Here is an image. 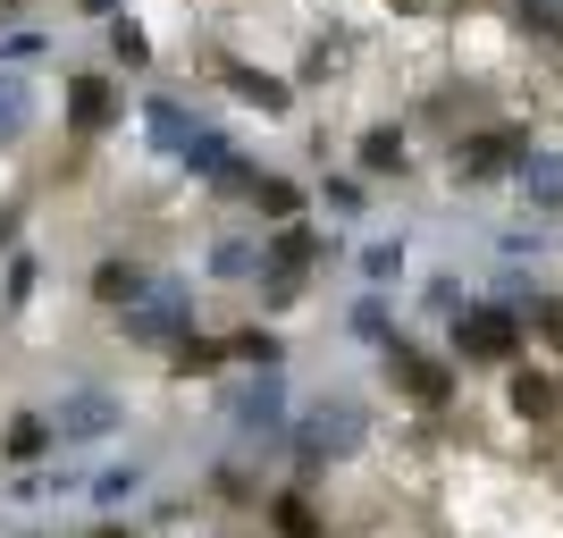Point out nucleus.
<instances>
[{
    "label": "nucleus",
    "mask_w": 563,
    "mask_h": 538,
    "mask_svg": "<svg viewBox=\"0 0 563 538\" xmlns=\"http://www.w3.org/2000/svg\"><path fill=\"white\" fill-rule=\"evenodd\" d=\"M530 143H539L530 127H463L454 152H446V168H454V186H496V177H514V168H521Z\"/></svg>",
    "instance_id": "nucleus-5"
},
{
    "label": "nucleus",
    "mask_w": 563,
    "mask_h": 538,
    "mask_svg": "<svg viewBox=\"0 0 563 538\" xmlns=\"http://www.w3.org/2000/svg\"><path fill=\"white\" fill-rule=\"evenodd\" d=\"M76 9H85V18H101V25H110L118 9H126V0H76Z\"/></svg>",
    "instance_id": "nucleus-35"
},
{
    "label": "nucleus",
    "mask_w": 563,
    "mask_h": 538,
    "mask_svg": "<svg viewBox=\"0 0 563 538\" xmlns=\"http://www.w3.org/2000/svg\"><path fill=\"white\" fill-rule=\"evenodd\" d=\"M110 59L126 76H152V59H161V51H152V34H143V18L135 9H126V18H110Z\"/></svg>",
    "instance_id": "nucleus-26"
},
{
    "label": "nucleus",
    "mask_w": 563,
    "mask_h": 538,
    "mask_svg": "<svg viewBox=\"0 0 563 538\" xmlns=\"http://www.w3.org/2000/svg\"><path fill=\"white\" fill-rule=\"evenodd\" d=\"M514 194L530 202V211H547V219L563 211V152H555V143H530V152H521V168H514Z\"/></svg>",
    "instance_id": "nucleus-15"
},
{
    "label": "nucleus",
    "mask_w": 563,
    "mask_h": 538,
    "mask_svg": "<svg viewBox=\"0 0 563 538\" xmlns=\"http://www.w3.org/2000/svg\"><path fill=\"white\" fill-rule=\"evenodd\" d=\"M51 429H59V454H68V446H101V438L126 429V396L85 378V387H68V396L51 404Z\"/></svg>",
    "instance_id": "nucleus-6"
},
{
    "label": "nucleus",
    "mask_w": 563,
    "mask_h": 538,
    "mask_svg": "<svg viewBox=\"0 0 563 538\" xmlns=\"http://www.w3.org/2000/svg\"><path fill=\"white\" fill-rule=\"evenodd\" d=\"M219 371H228V337H202V328H194V337L168 345V378H219Z\"/></svg>",
    "instance_id": "nucleus-22"
},
{
    "label": "nucleus",
    "mask_w": 563,
    "mask_h": 538,
    "mask_svg": "<svg viewBox=\"0 0 563 538\" xmlns=\"http://www.w3.org/2000/svg\"><path fill=\"white\" fill-rule=\"evenodd\" d=\"M303 304V278L295 270H261V311H295Z\"/></svg>",
    "instance_id": "nucleus-32"
},
{
    "label": "nucleus",
    "mask_w": 563,
    "mask_h": 538,
    "mask_svg": "<svg viewBox=\"0 0 563 538\" xmlns=\"http://www.w3.org/2000/svg\"><path fill=\"white\" fill-rule=\"evenodd\" d=\"M118 337L126 345H177V337H194V278H152V295H135V304L118 311Z\"/></svg>",
    "instance_id": "nucleus-4"
},
{
    "label": "nucleus",
    "mask_w": 563,
    "mask_h": 538,
    "mask_svg": "<svg viewBox=\"0 0 563 538\" xmlns=\"http://www.w3.org/2000/svg\"><path fill=\"white\" fill-rule=\"evenodd\" d=\"M25 127H34V76L0 68V143H18Z\"/></svg>",
    "instance_id": "nucleus-25"
},
{
    "label": "nucleus",
    "mask_w": 563,
    "mask_h": 538,
    "mask_svg": "<svg viewBox=\"0 0 563 538\" xmlns=\"http://www.w3.org/2000/svg\"><path fill=\"white\" fill-rule=\"evenodd\" d=\"M34 286H43V261L25 253V244H18V253H0V320H18V311L34 304Z\"/></svg>",
    "instance_id": "nucleus-23"
},
{
    "label": "nucleus",
    "mask_w": 563,
    "mask_h": 538,
    "mask_svg": "<svg viewBox=\"0 0 563 538\" xmlns=\"http://www.w3.org/2000/svg\"><path fill=\"white\" fill-rule=\"evenodd\" d=\"M547 244H555L547 228H505V235H496V253H505V261H539Z\"/></svg>",
    "instance_id": "nucleus-33"
},
{
    "label": "nucleus",
    "mask_w": 563,
    "mask_h": 538,
    "mask_svg": "<svg viewBox=\"0 0 563 538\" xmlns=\"http://www.w3.org/2000/svg\"><path fill=\"white\" fill-rule=\"evenodd\" d=\"M311 211H329L336 228H353V219L371 211V194H362V168H353V177H329V186L311 194Z\"/></svg>",
    "instance_id": "nucleus-28"
},
{
    "label": "nucleus",
    "mask_w": 563,
    "mask_h": 538,
    "mask_svg": "<svg viewBox=\"0 0 563 538\" xmlns=\"http://www.w3.org/2000/svg\"><path fill=\"white\" fill-rule=\"evenodd\" d=\"M505 34L539 51H563V0H505Z\"/></svg>",
    "instance_id": "nucleus-18"
},
{
    "label": "nucleus",
    "mask_w": 563,
    "mask_h": 538,
    "mask_svg": "<svg viewBox=\"0 0 563 538\" xmlns=\"http://www.w3.org/2000/svg\"><path fill=\"white\" fill-rule=\"evenodd\" d=\"M126 118V94H118L101 68H76V76H59V127H68L76 143H101Z\"/></svg>",
    "instance_id": "nucleus-7"
},
{
    "label": "nucleus",
    "mask_w": 563,
    "mask_h": 538,
    "mask_svg": "<svg viewBox=\"0 0 563 538\" xmlns=\"http://www.w3.org/2000/svg\"><path fill=\"white\" fill-rule=\"evenodd\" d=\"M261 235H269V270H295V278H311L336 253V235L311 228V219H286V228H261Z\"/></svg>",
    "instance_id": "nucleus-11"
},
{
    "label": "nucleus",
    "mask_w": 563,
    "mask_h": 538,
    "mask_svg": "<svg viewBox=\"0 0 563 538\" xmlns=\"http://www.w3.org/2000/svg\"><path fill=\"white\" fill-rule=\"evenodd\" d=\"M18 228H25V219L9 211V202H0V253H18Z\"/></svg>",
    "instance_id": "nucleus-34"
},
{
    "label": "nucleus",
    "mask_w": 563,
    "mask_h": 538,
    "mask_svg": "<svg viewBox=\"0 0 563 538\" xmlns=\"http://www.w3.org/2000/svg\"><path fill=\"white\" fill-rule=\"evenodd\" d=\"M202 270H211L219 286H261V270H269V235H211Z\"/></svg>",
    "instance_id": "nucleus-14"
},
{
    "label": "nucleus",
    "mask_w": 563,
    "mask_h": 538,
    "mask_svg": "<svg viewBox=\"0 0 563 538\" xmlns=\"http://www.w3.org/2000/svg\"><path fill=\"white\" fill-rule=\"evenodd\" d=\"M311 211V186H295V177H278V168H261L253 177V219L261 228H286V219Z\"/></svg>",
    "instance_id": "nucleus-17"
},
{
    "label": "nucleus",
    "mask_w": 563,
    "mask_h": 538,
    "mask_svg": "<svg viewBox=\"0 0 563 538\" xmlns=\"http://www.w3.org/2000/svg\"><path fill=\"white\" fill-rule=\"evenodd\" d=\"M505 413H514V421H530V429H555V421H563V378L514 362V371H505Z\"/></svg>",
    "instance_id": "nucleus-9"
},
{
    "label": "nucleus",
    "mask_w": 563,
    "mask_h": 538,
    "mask_svg": "<svg viewBox=\"0 0 563 538\" xmlns=\"http://www.w3.org/2000/svg\"><path fill=\"white\" fill-rule=\"evenodd\" d=\"M18 538H51V530H18Z\"/></svg>",
    "instance_id": "nucleus-37"
},
{
    "label": "nucleus",
    "mask_w": 563,
    "mask_h": 538,
    "mask_svg": "<svg viewBox=\"0 0 563 538\" xmlns=\"http://www.w3.org/2000/svg\"><path fill=\"white\" fill-rule=\"evenodd\" d=\"M345 59H353V34H311L303 59H295V85H336Z\"/></svg>",
    "instance_id": "nucleus-24"
},
{
    "label": "nucleus",
    "mask_w": 563,
    "mask_h": 538,
    "mask_svg": "<svg viewBox=\"0 0 563 538\" xmlns=\"http://www.w3.org/2000/svg\"><path fill=\"white\" fill-rule=\"evenodd\" d=\"M219 85H228L235 101H244V110H261V118H286L295 110V94H303V85H295V76H278V68H261V59H219Z\"/></svg>",
    "instance_id": "nucleus-8"
},
{
    "label": "nucleus",
    "mask_w": 563,
    "mask_h": 538,
    "mask_svg": "<svg viewBox=\"0 0 563 538\" xmlns=\"http://www.w3.org/2000/svg\"><path fill=\"white\" fill-rule=\"evenodd\" d=\"M371 446V404L362 396H320L311 413H295V488H320L329 480V463H353Z\"/></svg>",
    "instance_id": "nucleus-1"
},
{
    "label": "nucleus",
    "mask_w": 563,
    "mask_h": 538,
    "mask_svg": "<svg viewBox=\"0 0 563 538\" xmlns=\"http://www.w3.org/2000/svg\"><path fill=\"white\" fill-rule=\"evenodd\" d=\"M228 362H244V371H286V337L269 320H244V328H228Z\"/></svg>",
    "instance_id": "nucleus-20"
},
{
    "label": "nucleus",
    "mask_w": 563,
    "mask_h": 538,
    "mask_svg": "<svg viewBox=\"0 0 563 538\" xmlns=\"http://www.w3.org/2000/svg\"><path fill=\"white\" fill-rule=\"evenodd\" d=\"M521 345H530V320H521V304H505V295H471L446 320V353L454 362H479V371H514Z\"/></svg>",
    "instance_id": "nucleus-2"
},
{
    "label": "nucleus",
    "mask_w": 563,
    "mask_h": 538,
    "mask_svg": "<svg viewBox=\"0 0 563 538\" xmlns=\"http://www.w3.org/2000/svg\"><path fill=\"white\" fill-rule=\"evenodd\" d=\"M269 538H329V521H320L311 488H295V480H286V488L269 496Z\"/></svg>",
    "instance_id": "nucleus-19"
},
{
    "label": "nucleus",
    "mask_w": 563,
    "mask_h": 538,
    "mask_svg": "<svg viewBox=\"0 0 563 538\" xmlns=\"http://www.w3.org/2000/svg\"><path fill=\"white\" fill-rule=\"evenodd\" d=\"M143 480H152L143 463H101V471H85V496H93L101 514H126V505L143 496Z\"/></svg>",
    "instance_id": "nucleus-21"
},
{
    "label": "nucleus",
    "mask_w": 563,
    "mask_h": 538,
    "mask_svg": "<svg viewBox=\"0 0 563 538\" xmlns=\"http://www.w3.org/2000/svg\"><path fill=\"white\" fill-rule=\"evenodd\" d=\"M194 127H202V118H194L177 94H143V135H152V152H161V161H177V152H186Z\"/></svg>",
    "instance_id": "nucleus-16"
},
{
    "label": "nucleus",
    "mask_w": 563,
    "mask_h": 538,
    "mask_svg": "<svg viewBox=\"0 0 563 538\" xmlns=\"http://www.w3.org/2000/svg\"><path fill=\"white\" fill-rule=\"evenodd\" d=\"M93 538H135V530H126V521H101V530Z\"/></svg>",
    "instance_id": "nucleus-36"
},
{
    "label": "nucleus",
    "mask_w": 563,
    "mask_h": 538,
    "mask_svg": "<svg viewBox=\"0 0 563 538\" xmlns=\"http://www.w3.org/2000/svg\"><path fill=\"white\" fill-rule=\"evenodd\" d=\"M345 328L362 337V345H387V337H396V311H387V286H371V295H353Z\"/></svg>",
    "instance_id": "nucleus-27"
},
{
    "label": "nucleus",
    "mask_w": 563,
    "mask_h": 538,
    "mask_svg": "<svg viewBox=\"0 0 563 538\" xmlns=\"http://www.w3.org/2000/svg\"><path fill=\"white\" fill-rule=\"evenodd\" d=\"M378 371H387V387H396V396H412L421 404V413H446L454 404V371H463V362H454V353H429L421 337H387V345H378Z\"/></svg>",
    "instance_id": "nucleus-3"
},
{
    "label": "nucleus",
    "mask_w": 563,
    "mask_h": 538,
    "mask_svg": "<svg viewBox=\"0 0 563 538\" xmlns=\"http://www.w3.org/2000/svg\"><path fill=\"white\" fill-rule=\"evenodd\" d=\"M353 168H362V177H404V168H412V135H404V118L362 127V135H353Z\"/></svg>",
    "instance_id": "nucleus-13"
},
{
    "label": "nucleus",
    "mask_w": 563,
    "mask_h": 538,
    "mask_svg": "<svg viewBox=\"0 0 563 538\" xmlns=\"http://www.w3.org/2000/svg\"><path fill=\"white\" fill-rule=\"evenodd\" d=\"M43 454H59V429H51L43 404H18V413H9V429H0V463L25 471V463H43Z\"/></svg>",
    "instance_id": "nucleus-12"
},
{
    "label": "nucleus",
    "mask_w": 563,
    "mask_h": 538,
    "mask_svg": "<svg viewBox=\"0 0 563 538\" xmlns=\"http://www.w3.org/2000/svg\"><path fill=\"white\" fill-rule=\"evenodd\" d=\"M43 34H34V25H0V68H34V59H43Z\"/></svg>",
    "instance_id": "nucleus-31"
},
{
    "label": "nucleus",
    "mask_w": 563,
    "mask_h": 538,
    "mask_svg": "<svg viewBox=\"0 0 563 538\" xmlns=\"http://www.w3.org/2000/svg\"><path fill=\"white\" fill-rule=\"evenodd\" d=\"M463 304H471V286L454 278V270H429V286H421V311H429V320H454Z\"/></svg>",
    "instance_id": "nucleus-30"
},
{
    "label": "nucleus",
    "mask_w": 563,
    "mask_h": 538,
    "mask_svg": "<svg viewBox=\"0 0 563 538\" xmlns=\"http://www.w3.org/2000/svg\"><path fill=\"white\" fill-rule=\"evenodd\" d=\"M353 270H362V286H396V278H404V235L362 244V261H353Z\"/></svg>",
    "instance_id": "nucleus-29"
},
{
    "label": "nucleus",
    "mask_w": 563,
    "mask_h": 538,
    "mask_svg": "<svg viewBox=\"0 0 563 538\" xmlns=\"http://www.w3.org/2000/svg\"><path fill=\"white\" fill-rule=\"evenodd\" d=\"M152 278H161V270H152L143 253H101L85 286H93V304H101V311H126L135 295H152Z\"/></svg>",
    "instance_id": "nucleus-10"
}]
</instances>
